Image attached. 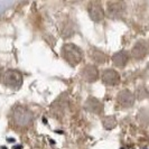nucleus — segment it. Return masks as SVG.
<instances>
[{"mask_svg": "<svg viewBox=\"0 0 149 149\" xmlns=\"http://www.w3.org/2000/svg\"><path fill=\"white\" fill-rule=\"evenodd\" d=\"M118 101H119V103L122 105V107L129 108V107H131V105L134 104V97L130 91L123 90L122 92H120L119 95H118Z\"/></svg>", "mask_w": 149, "mask_h": 149, "instance_id": "nucleus-8", "label": "nucleus"}, {"mask_svg": "<svg viewBox=\"0 0 149 149\" xmlns=\"http://www.w3.org/2000/svg\"><path fill=\"white\" fill-rule=\"evenodd\" d=\"M129 61V54L126 51H120V52L116 53L112 56V62L116 66L118 67H123L126 66V64Z\"/></svg>", "mask_w": 149, "mask_h": 149, "instance_id": "nucleus-11", "label": "nucleus"}, {"mask_svg": "<svg viewBox=\"0 0 149 149\" xmlns=\"http://www.w3.org/2000/svg\"><path fill=\"white\" fill-rule=\"evenodd\" d=\"M91 56H92V60L94 62H97V64H102L105 61V55L102 52H100V51H94Z\"/></svg>", "mask_w": 149, "mask_h": 149, "instance_id": "nucleus-12", "label": "nucleus"}, {"mask_svg": "<svg viewBox=\"0 0 149 149\" xmlns=\"http://www.w3.org/2000/svg\"><path fill=\"white\" fill-rule=\"evenodd\" d=\"M85 109L88 110V111L92 112V113H101L102 111V109H103V105L102 103L95 99V97H90L89 100L85 102Z\"/></svg>", "mask_w": 149, "mask_h": 149, "instance_id": "nucleus-10", "label": "nucleus"}, {"mask_svg": "<svg viewBox=\"0 0 149 149\" xmlns=\"http://www.w3.org/2000/svg\"><path fill=\"white\" fill-rule=\"evenodd\" d=\"M148 49V44L146 42H143V40H140V42H138L137 44L134 45L131 54H132V56L136 60H142L147 55Z\"/></svg>", "mask_w": 149, "mask_h": 149, "instance_id": "nucleus-7", "label": "nucleus"}, {"mask_svg": "<svg viewBox=\"0 0 149 149\" xmlns=\"http://www.w3.org/2000/svg\"><path fill=\"white\" fill-rule=\"evenodd\" d=\"M143 118H146L147 119V122L149 123V110H142V111H140V113H139V121H141Z\"/></svg>", "mask_w": 149, "mask_h": 149, "instance_id": "nucleus-14", "label": "nucleus"}, {"mask_svg": "<svg viewBox=\"0 0 149 149\" xmlns=\"http://www.w3.org/2000/svg\"><path fill=\"white\" fill-rule=\"evenodd\" d=\"M102 81L107 85H117L120 81V76L118 72H116L114 70L108 68L102 74Z\"/></svg>", "mask_w": 149, "mask_h": 149, "instance_id": "nucleus-6", "label": "nucleus"}, {"mask_svg": "<svg viewBox=\"0 0 149 149\" xmlns=\"http://www.w3.org/2000/svg\"><path fill=\"white\" fill-rule=\"evenodd\" d=\"M62 55L64 60L71 65H76L79 64L83 57V53L80 47H77L74 44H65L62 48Z\"/></svg>", "mask_w": 149, "mask_h": 149, "instance_id": "nucleus-1", "label": "nucleus"}, {"mask_svg": "<svg viewBox=\"0 0 149 149\" xmlns=\"http://www.w3.org/2000/svg\"><path fill=\"white\" fill-rule=\"evenodd\" d=\"M102 122H103L104 128H107V129H112V128L116 127V125H117V121H116V119L113 117H105Z\"/></svg>", "mask_w": 149, "mask_h": 149, "instance_id": "nucleus-13", "label": "nucleus"}, {"mask_svg": "<svg viewBox=\"0 0 149 149\" xmlns=\"http://www.w3.org/2000/svg\"><path fill=\"white\" fill-rule=\"evenodd\" d=\"M82 76L86 82H94L97 79V76H99L97 68L94 65H88V66H85L82 71Z\"/></svg>", "mask_w": 149, "mask_h": 149, "instance_id": "nucleus-9", "label": "nucleus"}, {"mask_svg": "<svg viewBox=\"0 0 149 149\" xmlns=\"http://www.w3.org/2000/svg\"><path fill=\"white\" fill-rule=\"evenodd\" d=\"M13 119L18 127H28L33 122L34 116L27 108L17 107L13 111Z\"/></svg>", "mask_w": 149, "mask_h": 149, "instance_id": "nucleus-2", "label": "nucleus"}, {"mask_svg": "<svg viewBox=\"0 0 149 149\" xmlns=\"http://www.w3.org/2000/svg\"><path fill=\"white\" fill-rule=\"evenodd\" d=\"M125 14V3L121 2H109L108 3V15L112 19L121 18Z\"/></svg>", "mask_w": 149, "mask_h": 149, "instance_id": "nucleus-5", "label": "nucleus"}, {"mask_svg": "<svg viewBox=\"0 0 149 149\" xmlns=\"http://www.w3.org/2000/svg\"><path fill=\"white\" fill-rule=\"evenodd\" d=\"M88 11H89L90 17L92 18V20L94 22H101L104 17V11L102 6L99 2H91L88 7Z\"/></svg>", "mask_w": 149, "mask_h": 149, "instance_id": "nucleus-4", "label": "nucleus"}, {"mask_svg": "<svg viewBox=\"0 0 149 149\" xmlns=\"http://www.w3.org/2000/svg\"><path fill=\"white\" fill-rule=\"evenodd\" d=\"M148 95H149V92H148Z\"/></svg>", "mask_w": 149, "mask_h": 149, "instance_id": "nucleus-15", "label": "nucleus"}, {"mask_svg": "<svg viewBox=\"0 0 149 149\" xmlns=\"http://www.w3.org/2000/svg\"><path fill=\"white\" fill-rule=\"evenodd\" d=\"M3 83L11 89L20 88L22 83V73L18 71H15V70H9L3 74Z\"/></svg>", "mask_w": 149, "mask_h": 149, "instance_id": "nucleus-3", "label": "nucleus"}]
</instances>
